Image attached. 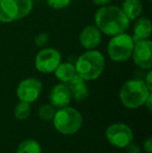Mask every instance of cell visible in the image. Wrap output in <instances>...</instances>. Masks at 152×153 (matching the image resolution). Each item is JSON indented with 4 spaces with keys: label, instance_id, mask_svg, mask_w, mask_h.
Listing matches in <instances>:
<instances>
[{
    "label": "cell",
    "instance_id": "cell-1",
    "mask_svg": "<svg viewBox=\"0 0 152 153\" xmlns=\"http://www.w3.org/2000/svg\"><path fill=\"white\" fill-rule=\"evenodd\" d=\"M95 25L103 34L114 36L126 32L129 28L130 21L121 7L113 4L100 6L94 17Z\"/></svg>",
    "mask_w": 152,
    "mask_h": 153
},
{
    "label": "cell",
    "instance_id": "cell-2",
    "mask_svg": "<svg viewBox=\"0 0 152 153\" xmlns=\"http://www.w3.org/2000/svg\"><path fill=\"white\" fill-rule=\"evenodd\" d=\"M76 74L85 81L99 78L105 68V57L100 51L93 49L80 54L74 65Z\"/></svg>",
    "mask_w": 152,
    "mask_h": 153
},
{
    "label": "cell",
    "instance_id": "cell-3",
    "mask_svg": "<svg viewBox=\"0 0 152 153\" xmlns=\"http://www.w3.org/2000/svg\"><path fill=\"white\" fill-rule=\"evenodd\" d=\"M144 80L129 79L122 85L119 93L122 104L129 109H136L144 105L147 97L151 94Z\"/></svg>",
    "mask_w": 152,
    "mask_h": 153
},
{
    "label": "cell",
    "instance_id": "cell-4",
    "mask_svg": "<svg viewBox=\"0 0 152 153\" xmlns=\"http://www.w3.org/2000/svg\"><path fill=\"white\" fill-rule=\"evenodd\" d=\"M55 129L65 135L74 134L82 125V116L74 107L65 106L55 111L52 119Z\"/></svg>",
    "mask_w": 152,
    "mask_h": 153
},
{
    "label": "cell",
    "instance_id": "cell-5",
    "mask_svg": "<svg viewBox=\"0 0 152 153\" xmlns=\"http://www.w3.org/2000/svg\"><path fill=\"white\" fill-rule=\"evenodd\" d=\"M33 7V0H0V22L13 23L26 18Z\"/></svg>",
    "mask_w": 152,
    "mask_h": 153
},
{
    "label": "cell",
    "instance_id": "cell-6",
    "mask_svg": "<svg viewBox=\"0 0 152 153\" xmlns=\"http://www.w3.org/2000/svg\"><path fill=\"white\" fill-rule=\"evenodd\" d=\"M134 42L130 34L123 32L117 36H110L108 41L106 51L108 55L113 62H124L131 59Z\"/></svg>",
    "mask_w": 152,
    "mask_h": 153
},
{
    "label": "cell",
    "instance_id": "cell-7",
    "mask_svg": "<svg viewBox=\"0 0 152 153\" xmlns=\"http://www.w3.org/2000/svg\"><path fill=\"white\" fill-rule=\"evenodd\" d=\"M61 62V52L52 47H47L41 49L37 53L35 59V66L39 72L43 74H50L54 72Z\"/></svg>",
    "mask_w": 152,
    "mask_h": 153
},
{
    "label": "cell",
    "instance_id": "cell-8",
    "mask_svg": "<svg viewBox=\"0 0 152 153\" xmlns=\"http://www.w3.org/2000/svg\"><path fill=\"white\" fill-rule=\"evenodd\" d=\"M106 140L110 145L118 148H125L133 140V132L131 128L123 123H115L106 128Z\"/></svg>",
    "mask_w": 152,
    "mask_h": 153
},
{
    "label": "cell",
    "instance_id": "cell-9",
    "mask_svg": "<svg viewBox=\"0 0 152 153\" xmlns=\"http://www.w3.org/2000/svg\"><path fill=\"white\" fill-rule=\"evenodd\" d=\"M131 59L136 66L143 70H151L152 68V42L150 39L134 43Z\"/></svg>",
    "mask_w": 152,
    "mask_h": 153
},
{
    "label": "cell",
    "instance_id": "cell-10",
    "mask_svg": "<svg viewBox=\"0 0 152 153\" xmlns=\"http://www.w3.org/2000/svg\"><path fill=\"white\" fill-rule=\"evenodd\" d=\"M42 92V82L36 77L25 78L18 85L16 90L17 97L20 101L33 103L40 97Z\"/></svg>",
    "mask_w": 152,
    "mask_h": 153
},
{
    "label": "cell",
    "instance_id": "cell-11",
    "mask_svg": "<svg viewBox=\"0 0 152 153\" xmlns=\"http://www.w3.org/2000/svg\"><path fill=\"white\" fill-rule=\"evenodd\" d=\"M102 32L95 24H89L82 28L79 34V43L85 50L96 49L101 43Z\"/></svg>",
    "mask_w": 152,
    "mask_h": 153
},
{
    "label": "cell",
    "instance_id": "cell-12",
    "mask_svg": "<svg viewBox=\"0 0 152 153\" xmlns=\"http://www.w3.org/2000/svg\"><path fill=\"white\" fill-rule=\"evenodd\" d=\"M71 94H70L69 88L67 83H57L51 89L49 93V101L50 104L53 105L56 108H62V107L68 106L71 102Z\"/></svg>",
    "mask_w": 152,
    "mask_h": 153
},
{
    "label": "cell",
    "instance_id": "cell-13",
    "mask_svg": "<svg viewBox=\"0 0 152 153\" xmlns=\"http://www.w3.org/2000/svg\"><path fill=\"white\" fill-rule=\"evenodd\" d=\"M152 31V24L149 18L144 16H140L134 20L133 23V33H132V40L133 42H140V41L148 40L150 39Z\"/></svg>",
    "mask_w": 152,
    "mask_h": 153
},
{
    "label": "cell",
    "instance_id": "cell-14",
    "mask_svg": "<svg viewBox=\"0 0 152 153\" xmlns=\"http://www.w3.org/2000/svg\"><path fill=\"white\" fill-rule=\"evenodd\" d=\"M67 85L69 88L71 98L76 102H81L85 100L89 96V89H87L85 80L77 74L67 83Z\"/></svg>",
    "mask_w": 152,
    "mask_h": 153
},
{
    "label": "cell",
    "instance_id": "cell-15",
    "mask_svg": "<svg viewBox=\"0 0 152 153\" xmlns=\"http://www.w3.org/2000/svg\"><path fill=\"white\" fill-rule=\"evenodd\" d=\"M121 10L129 21H134L142 15L143 3L141 0H123Z\"/></svg>",
    "mask_w": 152,
    "mask_h": 153
},
{
    "label": "cell",
    "instance_id": "cell-16",
    "mask_svg": "<svg viewBox=\"0 0 152 153\" xmlns=\"http://www.w3.org/2000/svg\"><path fill=\"white\" fill-rule=\"evenodd\" d=\"M55 77L59 79L61 82L68 83L74 76L76 75L75 67L72 62H59V65L54 70Z\"/></svg>",
    "mask_w": 152,
    "mask_h": 153
},
{
    "label": "cell",
    "instance_id": "cell-17",
    "mask_svg": "<svg viewBox=\"0 0 152 153\" xmlns=\"http://www.w3.org/2000/svg\"><path fill=\"white\" fill-rule=\"evenodd\" d=\"M16 153H42V147L38 141L27 139L19 144Z\"/></svg>",
    "mask_w": 152,
    "mask_h": 153
},
{
    "label": "cell",
    "instance_id": "cell-18",
    "mask_svg": "<svg viewBox=\"0 0 152 153\" xmlns=\"http://www.w3.org/2000/svg\"><path fill=\"white\" fill-rule=\"evenodd\" d=\"M31 113V107L30 103L24 102V101H20L18 104L16 105L14 111V115L16 119L20 120V121H24L30 116Z\"/></svg>",
    "mask_w": 152,
    "mask_h": 153
},
{
    "label": "cell",
    "instance_id": "cell-19",
    "mask_svg": "<svg viewBox=\"0 0 152 153\" xmlns=\"http://www.w3.org/2000/svg\"><path fill=\"white\" fill-rule=\"evenodd\" d=\"M55 107L51 104H44L39 109V118L43 121H52L55 115Z\"/></svg>",
    "mask_w": 152,
    "mask_h": 153
},
{
    "label": "cell",
    "instance_id": "cell-20",
    "mask_svg": "<svg viewBox=\"0 0 152 153\" xmlns=\"http://www.w3.org/2000/svg\"><path fill=\"white\" fill-rule=\"evenodd\" d=\"M71 1L72 0H46V3L53 10H64L70 5Z\"/></svg>",
    "mask_w": 152,
    "mask_h": 153
},
{
    "label": "cell",
    "instance_id": "cell-21",
    "mask_svg": "<svg viewBox=\"0 0 152 153\" xmlns=\"http://www.w3.org/2000/svg\"><path fill=\"white\" fill-rule=\"evenodd\" d=\"M48 41H49V36L47 33H45V32L37 34L35 38V43L39 47H44L48 43Z\"/></svg>",
    "mask_w": 152,
    "mask_h": 153
},
{
    "label": "cell",
    "instance_id": "cell-22",
    "mask_svg": "<svg viewBox=\"0 0 152 153\" xmlns=\"http://www.w3.org/2000/svg\"><path fill=\"white\" fill-rule=\"evenodd\" d=\"M126 152L127 153H141V148L138 144H134V143H130L129 145H127L125 147Z\"/></svg>",
    "mask_w": 152,
    "mask_h": 153
},
{
    "label": "cell",
    "instance_id": "cell-23",
    "mask_svg": "<svg viewBox=\"0 0 152 153\" xmlns=\"http://www.w3.org/2000/svg\"><path fill=\"white\" fill-rule=\"evenodd\" d=\"M144 82H145V85H146V87L148 88L149 91L152 92V72H151V70H148V73H147L146 77H145Z\"/></svg>",
    "mask_w": 152,
    "mask_h": 153
},
{
    "label": "cell",
    "instance_id": "cell-24",
    "mask_svg": "<svg viewBox=\"0 0 152 153\" xmlns=\"http://www.w3.org/2000/svg\"><path fill=\"white\" fill-rule=\"evenodd\" d=\"M144 150L147 153H152V139L150 137H147L146 141L144 142Z\"/></svg>",
    "mask_w": 152,
    "mask_h": 153
},
{
    "label": "cell",
    "instance_id": "cell-25",
    "mask_svg": "<svg viewBox=\"0 0 152 153\" xmlns=\"http://www.w3.org/2000/svg\"><path fill=\"white\" fill-rule=\"evenodd\" d=\"M112 0H92L95 5H98V6H103V5H106V4H110V2Z\"/></svg>",
    "mask_w": 152,
    "mask_h": 153
},
{
    "label": "cell",
    "instance_id": "cell-26",
    "mask_svg": "<svg viewBox=\"0 0 152 153\" xmlns=\"http://www.w3.org/2000/svg\"><path fill=\"white\" fill-rule=\"evenodd\" d=\"M151 100H152V93H151L150 95H149L148 97H147L146 101H145V103H144V105H146L147 108H148V111H152V107H151Z\"/></svg>",
    "mask_w": 152,
    "mask_h": 153
},
{
    "label": "cell",
    "instance_id": "cell-27",
    "mask_svg": "<svg viewBox=\"0 0 152 153\" xmlns=\"http://www.w3.org/2000/svg\"><path fill=\"white\" fill-rule=\"evenodd\" d=\"M148 1H151V0H148Z\"/></svg>",
    "mask_w": 152,
    "mask_h": 153
}]
</instances>
